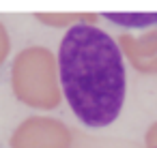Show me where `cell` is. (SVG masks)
<instances>
[{
    "label": "cell",
    "mask_w": 157,
    "mask_h": 148,
    "mask_svg": "<svg viewBox=\"0 0 157 148\" xmlns=\"http://www.w3.org/2000/svg\"><path fill=\"white\" fill-rule=\"evenodd\" d=\"M63 94L86 127L112 124L125 103V62L116 41L95 24H73L58 47Z\"/></svg>",
    "instance_id": "1"
},
{
    "label": "cell",
    "mask_w": 157,
    "mask_h": 148,
    "mask_svg": "<svg viewBox=\"0 0 157 148\" xmlns=\"http://www.w3.org/2000/svg\"><path fill=\"white\" fill-rule=\"evenodd\" d=\"M103 17L127 28H144L157 24V13H103Z\"/></svg>",
    "instance_id": "2"
}]
</instances>
